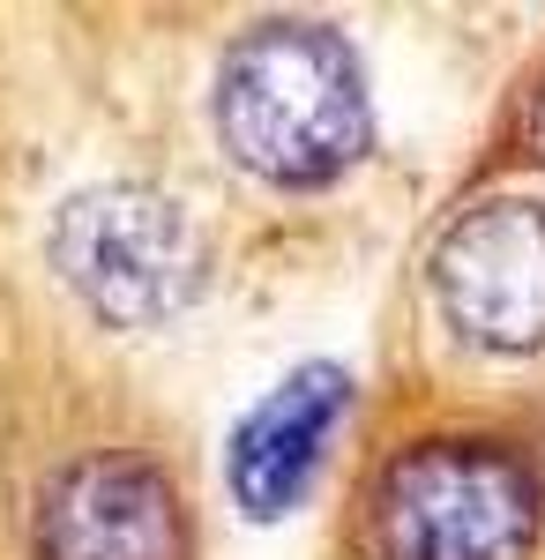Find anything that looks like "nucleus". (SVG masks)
Wrapping results in <instances>:
<instances>
[{
	"label": "nucleus",
	"instance_id": "nucleus-1",
	"mask_svg": "<svg viewBox=\"0 0 545 560\" xmlns=\"http://www.w3.org/2000/svg\"><path fill=\"white\" fill-rule=\"evenodd\" d=\"M217 142L232 165L285 195L344 179L374 142L367 68L329 23H254L217 60Z\"/></svg>",
	"mask_w": 545,
	"mask_h": 560
},
{
	"label": "nucleus",
	"instance_id": "nucleus-2",
	"mask_svg": "<svg viewBox=\"0 0 545 560\" xmlns=\"http://www.w3.org/2000/svg\"><path fill=\"white\" fill-rule=\"evenodd\" d=\"M45 261L60 292L105 329H165L202 300L210 277L202 224L150 179H105L68 195L45 232Z\"/></svg>",
	"mask_w": 545,
	"mask_h": 560
},
{
	"label": "nucleus",
	"instance_id": "nucleus-3",
	"mask_svg": "<svg viewBox=\"0 0 545 560\" xmlns=\"http://www.w3.org/2000/svg\"><path fill=\"white\" fill-rule=\"evenodd\" d=\"M545 530L538 471L478 433H441L389 456L374 478L381 560H531Z\"/></svg>",
	"mask_w": 545,
	"mask_h": 560
},
{
	"label": "nucleus",
	"instance_id": "nucleus-4",
	"mask_svg": "<svg viewBox=\"0 0 545 560\" xmlns=\"http://www.w3.org/2000/svg\"><path fill=\"white\" fill-rule=\"evenodd\" d=\"M15 560H195V516L165 456L83 441L23 486Z\"/></svg>",
	"mask_w": 545,
	"mask_h": 560
},
{
	"label": "nucleus",
	"instance_id": "nucleus-5",
	"mask_svg": "<svg viewBox=\"0 0 545 560\" xmlns=\"http://www.w3.org/2000/svg\"><path fill=\"white\" fill-rule=\"evenodd\" d=\"M433 300L449 329L486 351L545 345V202L494 195L463 210L433 247Z\"/></svg>",
	"mask_w": 545,
	"mask_h": 560
},
{
	"label": "nucleus",
	"instance_id": "nucleus-6",
	"mask_svg": "<svg viewBox=\"0 0 545 560\" xmlns=\"http://www.w3.org/2000/svg\"><path fill=\"white\" fill-rule=\"evenodd\" d=\"M351 396H359L351 374L329 366V359H314V366L285 374V382L232 427V441H224V486H232V501H240L254 523H277L306 501V486L322 471L329 441L344 433V419H351Z\"/></svg>",
	"mask_w": 545,
	"mask_h": 560
},
{
	"label": "nucleus",
	"instance_id": "nucleus-7",
	"mask_svg": "<svg viewBox=\"0 0 545 560\" xmlns=\"http://www.w3.org/2000/svg\"><path fill=\"white\" fill-rule=\"evenodd\" d=\"M531 158L545 165V90H538V113H531Z\"/></svg>",
	"mask_w": 545,
	"mask_h": 560
}]
</instances>
